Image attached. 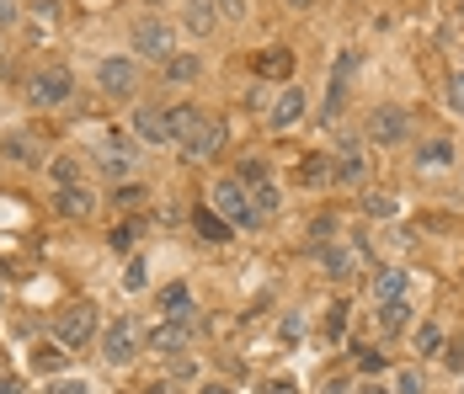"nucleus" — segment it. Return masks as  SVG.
Here are the masks:
<instances>
[{
	"label": "nucleus",
	"mask_w": 464,
	"mask_h": 394,
	"mask_svg": "<svg viewBox=\"0 0 464 394\" xmlns=\"http://www.w3.org/2000/svg\"><path fill=\"white\" fill-rule=\"evenodd\" d=\"M53 336H59V347H70V351H81V347H92L96 336H102V320H96V304H64L59 314H53Z\"/></svg>",
	"instance_id": "f257e3e1"
},
{
	"label": "nucleus",
	"mask_w": 464,
	"mask_h": 394,
	"mask_svg": "<svg viewBox=\"0 0 464 394\" xmlns=\"http://www.w3.org/2000/svg\"><path fill=\"white\" fill-rule=\"evenodd\" d=\"M129 48H134V59H144V64H166L177 53V33L160 16H140L134 33H129Z\"/></svg>",
	"instance_id": "f03ea898"
},
{
	"label": "nucleus",
	"mask_w": 464,
	"mask_h": 394,
	"mask_svg": "<svg viewBox=\"0 0 464 394\" xmlns=\"http://www.w3.org/2000/svg\"><path fill=\"white\" fill-rule=\"evenodd\" d=\"M214 208L225 214V224L230 229H256V203H251V187L240 181V176H219L214 181Z\"/></svg>",
	"instance_id": "7ed1b4c3"
},
{
	"label": "nucleus",
	"mask_w": 464,
	"mask_h": 394,
	"mask_svg": "<svg viewBox=\"0 0 464 394\" xmlns=\"http://www.w3.org/2000/svg\"><path fill=\"white\" fill-rule=\"evenodd\" d=\"M70 96H75V75H70L64 64H44V70L27 81V101H33V107H44V112L64 107Z\"/></svg>",
	"instance_id": "20e7f679"
},
{
	"label": "nucleus",
	"mask_w": 464,
	"mask_h": 394,
	"mask_svg": "<svg viewBox=\"0 0 464 394\" xmlns=\"http://www.w3.org/2000/svg\"><path fill=\"white\" fill-rule=\"evenodd\" d=\"M177 149H182L187 166H203V160H214V155L225 149V123L203 112V118H198V123L182 133V139H177Z\"/></svg>",
	"instance_id": "39448f33"
},
{
	"label": "nucleus",
	"mask_w": 464,
	"mask_h": 394,
	"mask_svg": "<svg viewBox=\"0 0 464 394\" xmlns=\"http://www.w3.org/2000/svg\"><path fill=\"white\" fill-rule=\"evenodd\" d=\"M96 86H102V96H112V101L134 96V91H140V59H129V53H107V59L96 64Z\"/></svg>",
	"instance_id": "423d86ee"
},
{
	"label": "nucleus",
	"mask_w": 464,
	"mask_h": 394,
	"mask_svg": "<svg viewBox=\"0 0 464 394\" xmlns=\"http://www.w3.org/2000/svg\"><path fill=\"white\" fill-rule=\"evenodd\" d=\"M363 139L379 144V149H401V144L411 139V112H406V107H373Z\"/></svg>",
	"instance_id": "0eeeda50"
},
{
	"label": "nucleus",
	"mask_w": 464,
	"mask_h": 394,
	"mask_svg": "<svg viewBox=\"0 0 464 394\" xmlns=\"http://www.w3.org/2000/svg\"><path fill=\"white\" fill-rule=\"evenodd\" d=\"M331 166H336V181H342V187H363V181H369V149H363V133H336V155H331Z\"/></svg>",
	"instance_id": "6e6552de"
},
{
	"label": "nucleus",
	"mask_w": 464,
	"mask_h": 394,
	"mask_svg": "<svg viewBox=\"0 0 464 394\" xmlns=\"http://www.w3.org/2000/svg\"><path fill=\"white\" fill-rule=\"evenodd\" d=\"M96 166L112 176V181H123V171L140 166V144H134V133H129V139H123V133H107V139L96 144Z\"/></svg>",
	"instance_id": "1a4fd4ad"
},
{
	"label": "nucleus",
	"mask_w": 464,
	"mask_h": 394,
	"mask_svg": "<svg viewBox=\"0 0 464 394\" xmlns=\"http://www.w3.org/2000/svg\"><path fill=\"white\" fill-rule=\"evenodd\" d=\"M208 325L198 320V325H182V320H160L155 331H150V351H160V357H177V351H187L198 336H203Z\"/></svg>",
	"instance_id": "9d476101"
},
{
	"label": "nucleus",
	"mask_w": 464,
	"mask_h": 394,
	"mask_svg": "<svg viewBox=\"0 0 464 394\" xmlns=\"http://www.w3.org/2000/svg\"><path fill=\"white\" fill-rule=\"evenodd\" d=\"M134 351H140V325H134V320L123 314V320H112V325L102 331V357H107L112 368H123V362H129Z\"/></svg>",
	"instance_id": "9b49d317"
},
{
	"label": "nucleus",
	"mask_w": 464,
	"mask_h": 394,
	"mask_svg": "<svg viewBox=\"0 0 464 394\" xmlns=\"http://www.w3.org/2000/svg\"><path fill=\"white\" fill-rule=\"evenodd\" d=\"M304 112H310V96L299 86H283L278 96H273V107H267V123H273V133H288L304 123Z\"/></svg>",
	"instance_id": "f8f14e48"
},
{
	"label": "nucleus",
	"mask_w": 464,
	"mask_h": 394,
	"mask_svg": "<svg viewBox=\"0 0 464 394\" xmlns=\"http://www.w3.org/2000/svg\"><path fill=\"white\" fill-rule=\"evenodd\" d=\"M134 139L140 144H177V133H171V112L166 107H150V101H140L134 107Z\"/></svg>",
	"instance_id": "ddd939ff"
},
{
	"label": "nucleus",
	"mask_w": 464,
	"mask_h": 394,
	"mask_svg": "<svg viewBox=\"0 0 464 394\" xmlns=\"http://www.w3.org/2000/svg\"><path fill=\"white\" fill-rule=\"evenodd\" d=\"M0 155H5V160H16V166H48L44 139H38V133H27V129L5 133V139H0Z\"/></svg>",
	"instance_id": "4468645a"
},
{
	"label": "nucleus",
	"mask_w": 464,
	"mask_h": 394,
	"mask_svg": "<svg viewBox=\"0 0 464 394\" xmlns=\"http://www.w3.org/2000/svg\"><path fill=\"white\" fill-rule=\"evenodd\" d=\"M53 208H59V219L86 224L96 214V192L92 187H53Z\"/></svg>",
	"instance_id": "2eb2a0df"
},
{
	"label": "nucleus",
	"mask_w": 464,
	"mask_h": 394,
	"mask_svg": "<svg viewBox=\"0 0 464 394\" xmlns=\"http://www.w3.org/2000/svg\"><path fill=\"white\" fill-rule=\"evenodd\" d=\"M160 314H166V320H182V325H198V320H203L198 304H192V288H187V283L160 288Z\"/></svg>",
	"instance_id": "dca6fc26"
},
{
	"label": "nucleus",
	"mask_w": 464,
	"mask_h": 394,
	"mask_svg": "<svg viewBox=\"0 0 464 394\" xmlns=\"http://www.w3.org/2000/svg\"><path fill=\"white\" fill-rule=\"evenodd\" d=\"M358 266H363V251H358V245H325L321 251V272L336 277V283H347Z\"/></svg>",
	"instance_id": "f3484780"
},
{
	"label": "nucleus",
	"mask_w": 464,
	"mask_h": 394,
	"mask_svg": "<svg viewBox=\"0 0 464 394\" xmlns=\"http://www.w3.org/2000/svg\"><path fill=\"white\" fill-rule=\"evenodd\" d=\"M182 27L192 38H208L219 27V5L214 0H182Z\"/></svg>",
	"instance_id": "a211bd4d"
},
{
	"label": "nucleus",
	"mask_w": 464,
	"mask_h": 394,
	"mask_svg": "<svg viewBox=\"0 0 464 394\" xmlns=\"http://www.w3.org/2000/svg\"><path fill=\"white\" fill-rule=\"evenodd\" d=\"M192 229H198L203 240H214V245H225V240L235 235L230 224H225V214H219L214 203H198V208H192Z\"/></svg>",
	"instance_id": "6ab92c4d"
},
{
	"label": "nucleus",
	"mask_w": 464,
	"mask_h": 394,
	"mask_svg": "<svg viewBox=\"0 0 464 394\" xmlns=\"http://www.w3.org/2000/svg\"><path fill=\"white\" fill-rule=\"evenodd\" d=\"M406 288H411V277H406V266H384V272L373 277V304H390V299H406Z\"/></svg>",
	"instance_id": "aec40b11"
},
{
	"label": "nucleus",
	"mask_w": 464,
	"mask_h": 394,
	"mask_svg": "<svg viewBox=\"0 0 464 394\" xmlns=\"http://www.w3.org/2000/svg\"><path fill=\"white\" fill-rule=\"evenodd\" d=\"M256 75L262 81H288L294 75V48H262L256 53Z\"/></svg>",
	"instance_id": "412c9836"
},
{
	"label": "nucleus",
	"mask_w": 464,
	"mask_h": 394,
	"mask_svg": "<svg viewBox=\"0 0 464 394\" xmlns=\"http://www.w3.org/2000/svg\"><path fill=\"white\" fill-rule=\"evenodd\" d=\"M331 181H336L331 155H304L299 160V187H331Z\"/></svg>",
	"instance_id": "4be33fe9"
},
{
	"label": "nucleus",
	"mask_w": 464,
	"mask_h": 394,
	"mask_svg": "<svg viewBox=\"0 0 464 394\" xmlns=\"http://www.w3.org/2000/svg\"><path fill=\"white\" fill-rule=\"evenodd\" d=\"M44 171H48L53 187H86V171H81V160H75V155H53Z\"/></svg>",
	"instance_id": "5701e85b"
},
{
	"label": "nucleus",
	"mask_w": 464,
	"mask_h": 394,
	"mask_svg": "<svg viewBox=\"0 0 464 394\" xmlns=\"http://www.w3.org/2000/svg\"><path fill=\"white\" fill-rule=\"evenodd\" d=\"M251 203H256V219L267 224L283 208V187L273 181V176H267V181H256V187H251Z\"/></svg>",
	"instance_id": "b1692460"
},
{
	"label": "nucleus",
	"mask_w": 464,
	"mask_h": 394,
	"mask_svg": "<svg viewBox=\"0 0 464 394\" xmlns=\"http://www.w3.org/2000/svg\"><path fill=\"white\" fill-rule=\"evenodd\" d=\"M373 314H379V331L395 336V331H406V320H411V299H390V304H379Z\"/></svg>",
	"instance_id": "393cba45"
},
{
	"label": "nucleus",
	"mask_w": 464,
	"mask_h": 394,
	"mask_svg": "<svg viewBox=\"0 0 464 394\" xmlns=\"http://www.w3.org/2000/svg\"><path fill=\"white\" fill-rule=\"evenodd\" d=\"M160 70H166V81H177V86H187V81H198L203 59H198V53H171V59H166Z\"/></svg>",
	"instance_id": "a878e982"
},
{
	"label": "nucleus",
	"mask_w": 464,
	"mask_h": 394,
	"mask_svg": "<svg viewBox=\"0 0 464 394\" xmlns=\"http://www.w3.org/2000/svg\"><path fill=\"white\" fill-rule=\"evenodd\" d=\"M33 368H38V373H64V368H70V347H59V341L38 347L33 351Z\"/></svg>",
	"instance_id": "bb28decb"
},
{
	"label": "nucleus",
	"mask_w": 464,
	"mask_h": 394,
	"mask_svg": "<svg viewBox=\"0 0 464 394\" xmlns=\"http://www.w3.org/2000/svg\"><path fill=\"white\" fill-rule=\"evenodd\" d=\"M449 160H454V144H449V139H427L421 155H417L421 171H438V166H449Z\"/></svg>",
	"instance_id": "cd10ccee"
},
{
	"label": "nucleus",
	"mask_w": 464,
	"mask_h": 394,
	"mask_svg": "<svg viewBox=\"0 0 464 394\" xmlns=\"http://www.w3.org/2000/svg\"><path fill=\"white\" fill-rule=\"evenodd\" d=\"M166 112H171V133H177V139H182L198 118H203V107H192V101H182V107H166Z\"/></svg>",
	"instance_id": "c85d7f7f"
},
{
	"label": "nucleus",
	"mask_w": 464,
	"mask_h": 394,
	"mask_svg": "<svg viewBox=\"0 0 464 394\" xmlns=\"http://www.w3.org/2000/svg\"><path fill=\"white\" fill-rule=\"evenodd\" d=\"M134 240H140V219H123L112 235H107V245H112V251H134Z\"/></svg>",
	"instance_id": "c756f323"
},
{
	"label": "nucleus",
	"mask_w": 464,
	"mask_h": 394,
	"mask_svg": "<svg viewBox=\"0 0 464 394\" xmlns=\"http://www.w3.org/2000/svg\"><path fill=\"white\" fill-rule=\"evenodd\" d=\"M417 351H421V357H438V351H443V331H438L432 320L417 325Z\"/></svg>",
	"instance_id": "7c9ffc66"
},
{
	"label": "nucleus",
	"mask_w": 464,
	"mask_h": 394,
	"mask_svg": "<svg viewBox=\"0 0 464 394\" xmlns=\"http://www.w3.org/2000/svg\"><path fill=\"white\" fill-rule=\"evenodd\" d=\"M235 176H240L246 187H256V181H267L273 171H267V160H262V155H246V160H240V171H235Z\"/></svg>",
	"instance_id": "2f4dec72"
},
{
	"label": "nucleus",
	"mask_w": 464,
	"mask_h": 394,
	"mask_svg": "<svg viewBox=\"0 0 464 394\" xmlns=\"http://www.w3.org/2000/svg\"><path fill=\"white\" fill-rule=\"evenodd\" d=\"M325 336H331V341H342V336H347V304H342V299H336L331 314H325Z\"/></svg>",
	"instance_id": "473e14b6"
},
{
	"label": "nucleus",
	"mask_w": 464,
	"mask_h": 394,
	"mask_svg": "<svg viewBox=\"0 0 464 394\" xmlns=\"http://www.w3.org/2000/svg\"><path fill=\"white\" fill-rule=\"evenodd\" d=\"M363 214H373V219H395V197H384V192H369V197H363Z\"/></svg>",
	"instance_id": "72a5a7b5"
},
{
	"label": "nucleus",
	"mask_w": 464,
	"mask_h": 394,
	"mask_svg": "<svg viewBox=\"0 0 464 394\" xmlns=\"http://www.w3.org/2000/svg\"><path fill=\"white\" fill-rule=\"evenodd\" d=\"M112 203H118V208H134V203H144V187L140 181H129V187L118 181V187H112Z\"/></svg>",
	"instance_id": "f704fd0d"
},
{
	"label": "nucleus",
	"mask_w": 464,
	"mask_h": 394,
	"mask_svg": "<svg viewBox=\"0 0 464 394\" xmlns=\"http://www.w3.org/2000/svg\"><path fill=\"white\" fill-rule=\"evenodd\" d=\"M123 288H129V293H140V288H144V256H129V272H123Z\"/></svg>",
	"instance_id": "c9c22d12"
},
{
	"label": "nucleus",
	"mask_w": 464,
	"mask_h": 394,
	"mask_svg": "<svg viewBox=\"0 0 464 394\" xmlns=\"http://www.w3.org/2000/svg\"><path fill=\"white\" fill-rule=\"evenodd\" d=\"M336 224H342L336 214H321V219L310 224V235H315V240H336Z\"/></svg>",
	"instance_id": "e433bc0d"
},
{
	"label": "nucleus",
	"mask_w": 464,
	"mask_h": 394,
	"mask_svg": "<svg viewBox=\"0 0 464 394\" xmlns=\"http://www.w3.org/2000/svg\"><path fill=\"white\" fill-rule=\"evenodd\" d=\"M395 394H427V384H421V373H417V368H406V373H401Z\"/></svg>",
	"instance_id": "4c0bfd02"
},
{
	"label": "nucleus",
	"mask_w": 464,
	"mask_h": 394,
	"mask_svg": "<svg viewBox=\"0 0 464 394\" xmlns=\"http://www.w3.org/2000/svg\"><path fill=\"white\" fill-rule=\"evenodd\" d=\"M22 22V5L16 0H0V27H16Z\"/></svg>",
	"instance_id": "58836bf2"
},
{
	"label": "nucleus",
	"mask_w": 464,
	"mask_h": 394,
	"mask_svg": "<svg viewBox=\"0 0 464 394\" xmlns=\"http://www.w3.org/2000/svg\"><path fill=\"white\" fill-rule=\"evenodd\" d=\"M358 362H363V373H384V362H390V357H384V351H363Z\"/></svg>",
	"instance_id": "ea45409f"
},
{
	"label": "nucleus",
	"mask_w": 464,
	"mask_h": 394,
	"mask_svg": "<svg viewBox=\"0 0 464 394\" xmlns=\"http://www.w3.org/2000/svg\"><path fill=\"white\" fill-rule=\"evenodd\" d=\"M214 5H219V16H230V22L246 16V0H214Z\"/></svg>",
	"instance_id": "a19ab883"
},
{
	"label": "nucleus",
	"mask_w": 464,
	"mask_h": 394,
	"mask_svg": "<svg viewBox=\"0 0 464 394\" xmlns=\"http://www.w3.org/2000/svg\"><path fill=\"white\" fill-rule=\"evenodd\" d=\"M262 394H299V389H294V379H267Z\"/></svg>",
	"instance_id": "79ce46f5"
},
{
	"label": "nucleus",
	"mask_w": 464,
	"mask_h": 394,
	"mask_svg": "<svg viewBox=\"0 0 464 394\" xmlns=\"http://www.w3.org/2000/svg\"><path fill=\"white\" fill-rule=\"evenodd\" d=\"M454 107H459V112H464V75H459V81H454Z\"/></svg>",
	"instance_id": "37998d69"
},
{
	"label": "nucleus",
	"mask_w": 464,
	"mask_h": 394,
	"mask_svg": "<svg viewBox=\"0 0 464 394\" xmlns=\"http://www.w3.org/2000/svg\"><path fill=\"white\" fill-rule=\"evenodd\" d=\"M449 368H464V347H454V351H449Z\"/></svg>",
	"instance_id": "c03bdc74"
},
{
	"label": "nucleus",
	"mask_w": 464,
	"mask_h": 394,
	"mask_svg": "<svg viewBox=\"0 0 464 394\" xmlns=\"http://www.w3.org/2000/svg\"><path fill=\"white\" fill-rule=\"evenodd\" d=\"M53 394H86V384H59Z\"/></svg>",
	"instance_id": "a18cd8bd"
},
{
	"label": "nucleus",
	"mask_w": 464,
	"mask_h": 394,
	"mask_svg": "<svg viewBox=\"0 0 464 394\" xmlns=\"http://www.w3.org/2000/svg\"><path fill=\"white\" fill-rule=\"evenodd\" d=\"M198 394H235V389H225V384H203Z\"/></svg>",
	"instance_id": "49530a36"
},
{
	"label": "nucleus",
	"mask_w": 464,
	"mask_h": 394,
	"mask_svg": "<svg viewBox=\"0 0 464 394\" xmlns=\"http://www.w3.org/2000/svg\"><path fill=\"white\" fill-rule=\"evenodd\" d=\"M358 394H395V389H384V384H363Z\"/></svg>",
	"instance_id": "de8ad7c7"
},
{
	"label": "nucleus",
	"mask_w": 464,
	"mask_h": 394,
	"mask_svg": "<svg viewBox=\"0 0 464 394\" xmlns=\"http://www.w3.org/2000/svg\"><path fill=\"white\" fill-rule=\"evenodd\" d=\"M288 5H294V11H310V5H315V0H288Z\"/></svg>",
	"instance_id": "09e8293b"
},
{
	"label": "nucleus",
	"mask_w": 464,
	"mask_h": 394,
	"mask_svg": "<svg viewBox=\"0 0 464 394\" xmlns=\"http://www.w3.org/2000/svg\"><path fill=\"white\" fill-rule=\"evenodd\" d=\"M11 389H16V384H11V379H0V394H11Z\"/></svg>",
	"instance_id": "8fccbe9b"
},
{
	"label": "nucleus",
	"mask_w": 464,
	"mask_h": 394,
	"mask_svg": "<svg viewBox=\"0 0 464 394\" xmlns=\"http://www.w3.org/2000/svg\"><path fill=\"white\" fill-rule=\"evenodd\" d=\"M0 304H5V293H0Z\"/></svg>",
	"instance_id": "3c124183"
},
{
	"label": "nucleus",
	"mask_w": 464,
	"mask_h": 394,
	"mask_svg": "<svg viewBox=\"0 0 464 394\" xmlns=\"http://www.w3.org/2000/svg\"><path fill=\"white\" fill-rule=\"evenodd\" d=\"M150 5H160V0H150Z\"/></svg>",
	"instance_id": "603ef678"
},
{
	"label": "nucleus",
	"mask_w": 464,
	"mask_h": 394,
	"mask_svg": "<svg viewBox=\"0 0 464 394\" xmlns=\"http://www.w3.org/2000/svg\"><path fill=\"white\" fill-rule=\"evenodd\" d=\"M0 53H5V48H0Z\"/></svg>",
	"instance_id": "864d4df0"
}]
</instances>
